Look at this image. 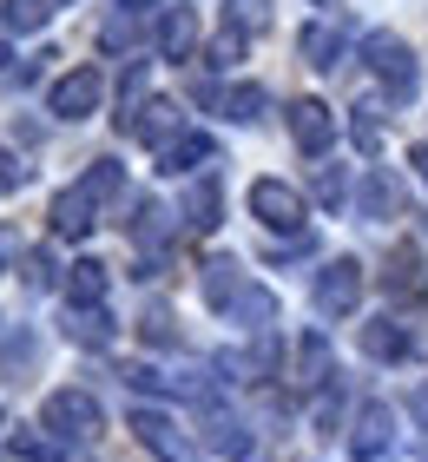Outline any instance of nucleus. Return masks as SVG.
I'll list each match as a JSON object with an SVG mask.
<instances>
[{
  "label": "nucleus",
  "mask_w": 428,
  "mask_h": 462,
  "mask_svg": "<svg viewBox=\"0 0 428 462\" xmlns=\"http://www.w3.org/2000/svg\"><path fill=\"white\" fill-rule=\"evenodd\" d=\"M14 185H20V165H14L7 152H0V192H14Z\"/></svg>",
  "instance_id": "obj_32"
},
{
  "label": "nucleus",
  "mask_w": 428,
  "mask_h": 462,
  "mask_svg": "<svg viewBox=\"0 0 428 462\" xmlns=\"http://www.w3.org/2000/svg\"><path fill=\"white\" fill-rule=\"evenodd\" d=\"M362 60H369V73L389 87V99H409L415 93V53L402 33H369L362 40Z\"/></svg>",
  "instance_id": "obj_1"
},
{
  "label": "nucleus",
  "mask_w": 428,
  "mask_h": 462,
  "mask_svg": "<svg viewBox=\"0 0 428 462\" xmlns=\"http://www.w3.org/2000/svg\"><path fill=\"white\" fill-rule=\"evenodd\" d=\"M224 113L250 125L257 113H264V87H231V93H224Z\"/></svg>",
  "instance_id": "obj_23"
},
{
  "label": "nucleus",
  "mask_w": 428,
  "mask_h": 462,
  "mask_svg": "<svg viewBox=\"0 0 428 462\" xmlns=\"http://www.w3.org/2000/svg\"><path fill=\"white\" fill-rule=\"evenodd\" d=\"M119 7H125V14H145V7H159V0H119Z\"/></svg>",
  "instance_id": "obj_33"
},
{
  "label": "nucleus",
  "mask_w": 428,
  "mask_h": 462,
  "mask_svg": "<svg viewBox=\"0 0 428 462\" xmlns=\"http://www.w3.org/2000/svg\"><path fill=\"white\" fill-rule=\"evenodd\" d=\"M132 436L159 462H191V436H178V423H171L165 410H132Z\"/></svg>",
  "instance_id": "obj_6"
},
{
  "label": "nucleus",
  "mask_w": 428,
  "mask_h": 462,
  "mask_svg": "<svg viewBox=\"0 0 428 462\" xmlns=\"http://www.w3.org/2000/svg\"><path fill=\"white\" fill-rule=\"evenodd\" d=\"M185 225H191V231H211V225H218V185H211V179L191 185V199H185Z\"/></svg>",
  "instance_id": "obj_18"
},
{
  "label": "nucleus",
  "mask_w": 428,
  "mask_h": 462,
  "mask_svg": "<svg viewBox=\"0 0 428 462\" xmlns=\"http://www.w3.org/2000/svg\"><path fill=\"white\" fill-rule=\"evenodd\" d=\"M79 185H86L93 199H113V192H119V165H113V159H93V172H86Z\"/></svg>",
  "instance_id": "obj_25"
},
{
  "label": "nucleus",
  "mask_w": 428,
  "mask_h": 462,
  "mask_svg": "<svg viewBox=\"0 0 428 462\" xmlns=\"http://www.w3.org/2000/svg\"><path fill=\"white\" fill-rule=\"evenodd\" d=\"M99 298H105V264L79 258L73 264V304H99Z\"/></svg>",
  "instance_id": "obj_21"
},
{
  "label": "nucleus",
  "mask_w": 428,
  "mask_h": 462,
  "mask_svg": "<svg viewBox=\"0 0 428 462\" xmlns=\"http://www.w3.org/2000/svg\"><path fill=\"white\" fill-rule=\"evenodd\" d=\"M356 139H362V152H376V145H382V125H376L369 106H356Z\"/></svg>",
  "instance_id": "obj_29"
},
{
  "label": "nucleus",
  "mask_w": 428,
  "mask_h": 462,
  "mask_svg": "<svg viewBox=\"0 0 428 462\" xmlns=\"http://www.w3.org/2000/svg\"><path fill=\"white\" fill-rule=\"evenodd\" d=\"M316 199H323V205H342V199H350V185H342V172H316Z\"/></svg>",
  "instance_id": "obj_30"
},
{
  "label": "nucleus",
  "mask_w": 428,
  "mask_h": 462,
  "mask_svg": "<svg viewBox=\"0 0 428 462\" xmlns=\"http://www.w3.org/2000/svg\"><path fill=\"white\" fill-rule=\"evenodd\" d=\"M290 139L304 145V152H323V145L336 139V113L323 106V99H296L290 106Z\"/></svg>",
  "instance_id": "obj_9"
},
{
  "label": "nucleus",
  "mask_w": 428,
  "mask_h": 462,
  "mask_svg": "<svg viewBox=\"0 0 428 462\" xmlns=\"http://www.w3.org/2000/svg\"><path fill=\"white\" fill-rule=\"evenodd\" d=\"M93 192H86V185H73V192H59L53 199V231L59 238H86V231H93Z\"/></svg>",
  "instance_id": "obj_13"
},
{
  "label": "nucleus",
  "mask_w": 428,
  "mask_h": 462,
  "mask_svg": "<svg viewBox=\"0 0 428 462\" xmlns=\"http://www.w3.org/2000/svg\"><path fill=\"white\" fill-rule=\"evenodd\" d=\"M396 205H402V192H396L389 172H369V179H362V212H369V218H389Z\"/></svg>",
  "instance_id": "obj_17"
},
{
  "label": "nucleus",
  "mask_w": 428,
  "mask_h": 462,
  "mask_svg": "<svg viewBox=\"0 0 428 462\" xmlns=\"http://www.w3.org/2000/svg\"><path fill=\"white\" fill-rule=\"evenodd\" d=\"M119 125L132 139H152V145H171L178 139V106L171 99H145V106H132V113H119Z\"/></svg>",
  "instance_id": "obj_8"
},
{
  "label": "nucleus",
  "mask_w": 428,
  "mask_h": 462,
  "mask_svg": "<svg viewBox=\"0 0 428 462\" xmlns=\"http://www.w3.org/2000/svg\"><path fill=\"white\" fill-rule=\"evenodd\" d=\"M191 47H198V14L191 7H171L159 20V53L165 60H191Z\"/></svg>",
  "instance_id": "obj_14"
},
{
  "label": "nucleus",
  "mask_w": 428,
  "mask_h": 462,
  "mask_svg": "<svg viewBox=\"0 0 428 462\" xmlns=\"http://www.w3.org/2000/svg\"><path fill=\"white\" fill-rule=\"evenodd\" d=\"M145 337H152V344H171V318H159V310H152V318H145Z\"/></svg>",
  "instance_id": "obj_31"
},
{
  "label": "nucleus",
  "mask_w": 428,
  "mask_h": 462,
  "mask_svg": "<svg viewBox=\"0 0 428 462\" xmlns=\"http://www.w3.org/2000/svg\"><path fill=\"white\" fill-rule=\"evenodd\" d=\"M99 99H105L99 67H73L67 79H53L47 106H53V119H86V113H99Z\"/></svg>",
  "instance_id": "obj_3"
},
{
  "label": "nucleus",
  "mask_w": 428,
  "mask_h": 462,
  "mask_svg": "<svg viewBox=\"0 0 428 462\" xmlns=\"http://www.w3.org/2000/svg\"><path fill=\"white\" fill-rule=\"evenodd\" d=\"M205 436H211V449H224V456H250V430H238V423H211Z\"/></svg>",
  "instance_id": "obj_24"
},
{
  "label": "nucleus",
  "mask_w": 428,
  "mask_h": 462,
  "mask_svg": "<svg viewBox=\"0 0 428 462\" xmlns=\"http://www.w3.org/2000/svg\"><path fill=\"white\" fill-rule=\"evenodd\" d=\"M389 443H396V410L389 403H362L356 410V430H350V456L369 462V456H382Z\"/></svg>",
  "instance_id": "obj_7"
},
{
  "label": "nucleus",
  "mask_w": 428,
  "mask_h": 462,
  "mask_svg": "<svg viewBox=\"0 0 428 462\" xmlns=\"http://www.w3.org/2000/svg\"><path fill=\"white\" fill-rule=\"evenodd\" d=\"M304 53H310V67H336L342 33H336V27H304Z\"/></svg>",
  "instance_id": "obj_22"
},
{
  "label": "nucleus",
  "mask_w": 428,
  "mask_h": 462,
  "mask_svg": "<svg viewBox=\"0 0 428 462\" xmlns=\"http://www.w3.org/2000/svg\"><path fill=\"white\" fill-rule=\"evenodd\" d=\"M362 350H369L376 364H402V356L415 350V337H409L396 318H376V324H362Z\"/></svg>",
  "instance_id": "obj_12"
},
{
  "label": "nucleus",
  "mask_w": 428,
  "mask_h": 462,
  "mask_svg": "<svg viewBox=\"0 0 428 462\" xmlns=\"http://www.w3.org/2000/svg\"><path fill=\"white\" fill-rule=\"evenodd\" d=\"M67 337L86 344V350H105L113 344V318H105L99 304H67Z\"/></svg>",
  "instance_id": "obj_15"
},
{
  "label": "nucleus",
  "mask_w": 428,
  "mask_h": 462,
  "mask_svg": "<svg viewBox=\"0 0 428 462\" xmlns=\"http://www.w3.org/2000/svg\"><path fill=\"white\" fill-rule=\"evenodd\" d=\"M231 60H244V27H224L211 40V67H231Z\"/></svg>",
  "instance_id": "obj_26"
},
{
  "label": "nucleus",
  "mask_w": 428,
  "mask_h": 462,
  "mask_svg": "<svg viewBox=\"0 0 428 462\" xmlns=\"http://www.w3.org/2000/svg\"><path fill=\"white\" fill-rule=\"evenodd\" d=\"M205 298L218 304V310H231V304L244 298V271L231 264V258H211V264H205Z\"/></svg>",
  "instance_id": "obj_16"
},
{
  "label": "nucleus",
  "mask_w": 428,
  "mask_h": 462,
  "mask_svg": "<svg viewBox=\"0 0 428 462\" xmlns=\"http://www.w3.org/2000/svg\"><path fill=\"white\" fill-rule=\"evenodd\" d=\"M47 0H0V20H7V27L14 33H40V27H47Z\"/></svg>",
  "instance_id": "obj_19"
},
{
  "label": "nucleus",
  "mask_w": 428,
  "mask_h": 462,
  "mask_svg": "<svg viewBox=\"0 0 428 462\" xmlns=\"http://www.w3.org/2000/svg\"><path fill=\"white\" fill-rule=\"evenodd\" d=\"M231 310H238V318H250V324H270V310H277V304L264 298V291H244V298L231 304Z\"/></svg>",
  "instance_id": "obj_27"
},
{
  "label": "nucleus",
  "mask_w": 428,
  "mask_h": 462,
  "mask_svg": "<svg viewBox=\"0 0 428 462\" xmlns=\"http://www.w3.org/2000/svg\"><path fill=\"white\" fill-rule=\"evenodd\" d=\"M47 430L59 443H93L99 436V403L86 390H53L47 396Z\"/></svg>",
  "instance_id": "obj_2"
},
{
  "label": "nucleus",
  "mask_w": 428,
  "mask_h": 462,
  "mask_svg": "<svg viewBox=\"0 0 428 462\" xmlns=\"http://www.w3.org/2000/svg\"><path fill=\"white\" fill-rule=\"evenodd\" d=\"M415 159H422V172H428V145H422V152H415Z\"/></svg>",
  "instance_id": "obj_34"
},
{
  "label": "nucleus",
  "mask_w": 428,
  "mask_h": 462,
  "mask_svg": "<svg viewBox=\"0 0 428 462\" xmlns=\"http://www.w3.org/2000/svg\"><path fill=\"white\" fill-rule=\"evenodd\" d=\"M382 284H389V298H428L422 251H415V245H396V258H389V271H382Z\"/></svg>",
  "instance_id": "obj_11"
},
{
  "label": "nucleus",
  "mask_w": 428,
  "mask_h": 462,
  "mask_svg": "<svg viewBox=\"0 0 428 462\" xmlns=\"http://www.w3.org/2000/svg\"><path fill=\"white\" fill-rule=\"evenodd\" d=\"M250 212L264 218L270 231H304V192L284 179H257L250 185Z\"/></svg>",
  "instance_id": "obj_4"
},
{
  "label": "nucleus",
  "mask_w": 428,
  "mask_h": 462,
  "mask_svg": "<svg viewBox=\"0 0 428 462\" xmlns=\"http://www.w3.org/2000/svg\"><path fill=\"white\" fill-rule=\"evenodd\" d=\"M14 449L27 462H59V443H47V436H14Z\"/></svg>",
  "instance_id": "obj_28"
},
{
  "label": "nucleus",
  "mask_w": 428,
  "mask_h": 462,
  "mask_svg": "<svg viewBox=\"0 0 428 462\" xmlns=\"http://www.w3.org/2000/svg\"><path fill=\"white\" fill-rule=\"evenodd\" d=\"M296 364H304V383H323V376H330V344H323V330H310V337L296 344Z\"/></svg>",
  "instance_id": "obj_20"
},
{
  "label": "nucleus",
  "mask_w": 428,
  "mask_h": 462,
  "mask_svg": "<svg viewBox=\"0 0 428 462\" xmlns=\"http://www.w3.org/2000/svg\"><path fill=\"white\" fill-rule=\"evenodd\" d=\"M356 304H362V264L356 258L323 264V278H316V310H323V318H350Z\"/></svg>",
  "instance_id": "obj_5"
},
{
  "label": "nucleus",
  "mask_w": 428,
  "mask_h": 462,
  "mask_svg": "<svg viewBox=\"0 0 428 462\" xmlns=\"http://www.w3.org/2000/svg\"><path fill=\"white\" fill-rule=\"evenodd\" d=\"M218 159V145H211L205 133H178L171 145H159V172H198V165Z\"/></svg>",
  "instance_id": "obj_10"
},
{
  "label": "nucleus",
  "mask_w": 428,
  "mask_h": 462,
  "mask_svg": "<svg viewBox=\"0 0 428 462\" xmlns=\"http://www.w3.org/2000/svg\"><path fill=\"white\" fill-rule=\"evenodd\" d=\"M0 67H7V47H0Z\"/></svg>",
  "instance_id": "obj_35"
}]
</instances>
